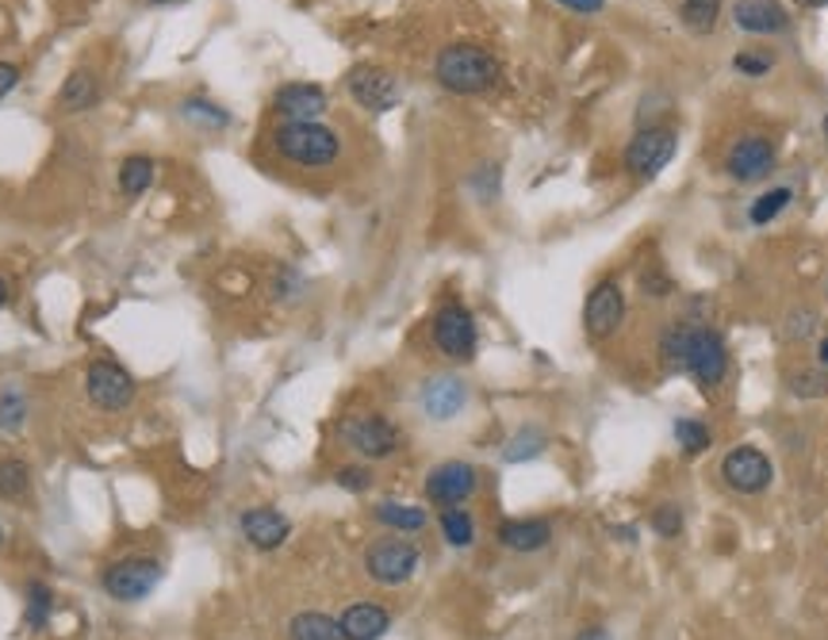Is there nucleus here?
I'll use <instances>...</instances> for the list:
<instances>
[{"instance_id": "obj_1", "label": "nucleus", "mask_w": 828, "mask_h": 640, "mask_svg": "<svg viewBox=\"0 0 828 640\" xmlns=\"http://www.w3.org/2000/svg\"><path fill=\"white\" fill-rule=\"evenodd\" d=\"M499 58L475 43H449L434 61V77L441 89L457 92V97H475V92L495 89L499 81Z\"/></svg>"}, {"instance_id": "obj_2", "label": "nucleus", "mask_w": 828, "mask_h": 640, "mask_svg": "<svg viewBox=\"0 0 828 640\" xmlns=\"http://www.w3.org/2000/svg\"><path fill=\"white\" fill-rule=\"evenodd\" d=\"M272 146H277L280 158L303 169L334 166L342 154V138L323 123H280L272 131Z\"/></svg>"}, {"instance_id": "obj_3", "label": "nucleus", "mask_w": 828, "mask_h": 640, "mask_svg": "<svg viewBox=\"0 0 828 640\" xmlns=\"http://www.w3.org/2000/svg\"><path fill=\"white\" fill-rule=\"evenodd\" d=\"M158 583H161V564L150 557H123L115 560V564H108L104 575H100V587H104V595L115 598V603H138V598L150 595Z\"/></svg>"}, {"instance_id": "obj_4", "label": "nucleus", "mask_w": 828, "mask_h": 640, "mask_svg": "<svg viewBox=\"0 0 828 640\" xmlns=\"http://www.w3.org/2000/svg\"><path fill=\"white\" fill-rule=\"evenodd\" d=\"M85 392H89L92 407L100 411H127L135 403V377L123 369L120 361H108V357H97V361L85 369Z\"/></svg>"}, {"instance_id": "obj_5", "label": "nucleus", "mask_w": 828, "mask_h": 640, "mask_svg": "<svg viewBox=\"0 0 828 640\" xmlns=\"http://www.w3.org/2000/svg\"><path fill=\"white\" fill-rule=\"evenodd\" d=\"M434 346L449 361H472L480 334H475V318L465 303H445L434 315Z\"/></svg>"}, {"instance_id": "obj_6", "label": "nucleus", "mask_w": 828, "mask_h": 640, "mask_svg": "<svg viewBox=\"0 0 828 640\" xmlns=\"http://www.w3.org/2000/svg\"><path fill=\"white\" fill-rule=\"evenodd\" d=\"M418 560L422 557L411 541H403V537H384V541L369 544V552H365V572L377 583H384V587H400V583H407L411 575L418 572Z\"/></svg>"}, {"instance_id": "obj_7", "label": "nucleus", "mask_w": 828, "mask_h": 640, "mask_svg": "<svg viewBox=\"0 0 828 640\" xmlns=\"http://www.w3.org/2000/svg\"><path fill=\"white\" fill-rule=\"evenodd\" d=\"M346 85H349V97H354L361 108H369V112H392V108L403 100L400 77L384 66H372V61L349 69Z\"/></svg>"}, {"instance_id": "obj_8", "label": "nucleus", "mask_w": 828, "mask_h": 640, "mask_svg": "<svg viewBox=\"0 0 828 640\" xmlns=\"http://www.w3.org/2000/svg\"><path fill=\"white\" fill-rule=\"evenodd\" d=\"M342 441L349 445L354 452H361V457L369 460H384L392 457L395 449H400V429H395L388 418L380 415H354L342 423Z\"/></svg>"}, {"instance_id": "obj_9", "label": "nucleus", "mask_w": 828, "mask_h": 640, "mask_svg": "<svg viewBox=\"0 0 828 640\" xmlns=\"http://www.w3.org/2000/svg\"><path fill=\"white\" fill-rule=\"evenodd\" d=\"M686 372H691L706 392H714V388L721 384L725 372H729V349H725L721 334L706 330V326H694L691 353H686Z\"/></svg>"}, {"instance_id": "obj_10", "label": "nucleus", "mask_w": 828, "mask_h": 640, "mask_svg": "<svg viewBox=\"0 0 828 640\" xmlns=\"http://www.w3.org/2000/svg\"><path fill=\"white\" fill-rule=\"evenodd\" d=\"M675 131L668 127H640L633 135L629 150H625V166H629L633 177H656L671 158H675Z\"/></svg>"}, {"instance_id": "obj_11", "label": "nucleus", "mask_w": 828, "mask_h": 640, "mask_svg": "<svg viewBox=\"0 0 828 640\" xmlns=\"http://www.w3.org/2000/svg\"><path fill=\"white\" fill-rule=\"evenodd\" d=\"M721 475L732 491H740V495H760V491L771 483V475H775V468H771V460L763 457L760 449L740 445V449H732L729 457L721 460Z\"/></svg>"}, {"instance_id": "obj_12", "label": "nucleus", "mask_w": 828, "mask_h": 640, "mask_svg": "<svg viewBox=\"0 0 828 640\" xmlns=\"http://www.w3.org/2000/svg\"><path fill=\"white\" fill-rule=\"evenodd\" d=\"M625 318V292L618 280H603L595 284V292L588 295V307H583V326H588L591 338H614Z\"/></svg>"}, {"instance_id": "obj_13", "label": "nucleus", "mask_w": 828, "mask_h": 640, "mask_svg": "<svg viewBox=\"0 0 828 640\" xmlns=\"http://www.w3.org/2000/svg\"><path fill=\"white\" fill-rule=\"evenodd\" d=\"M725 169H729L732 181L752 184L763 181V177L775 169V146L768 143L763 135H745L729 146V158H725Z\"/></svg>"}, {"instance_id": "obj_14", "label": "nucleus", "mask_w": 828, "mask_h": 640, "mask_svg": "<svg viewBox=\"0 0 828 640\" xmlns=\"http://www.w3.org/2000/svg\"><path fill=\"white\" fill-rule=\"evenodd\" d=\"M480 483V472L465 460H445L426 475V498L437 506H460Z\"/></svg>"}, {"instance_id": "obj_15", "label": "nucleus", "mask_w": 828, "mask_h": 640, "mask_svg": "<svg viewBox=\"0 0 828 640\" xmlns=\"http://www.w3.org/2000/svg\"><path fill=\"white\" fill-rule=\"evenodd\" d=\"M272 108L284 115V123H318V115L326 112V92L323 85L311 81L280 85L277 97H272Z\"/></svg>"}, {"instance_id": "obj_16", "label": "nucleus", "mask_w": 828, "mask_h": 640, "mask_svg": "<svg viewBox=\"0 0 828 640\" xmlns=\"http://www.w3.org/2000/svg\"><path fill=\"white\" fill-rule=\"evenodd\" d=\"M418 403H422V411H426V418H434V423H449V418H457L460 411H465L468 388L460 377H429L418 392Z\"/></svg>"}, {"instance_id": "obj_17", "label": "nucleus", "mask_w": 828, "mask_h": 640, "mask_svg": "<svg viewBox=\"0 0 828 640\" xmlns=\"http://www.w3.org/2000/svg\"><path fill=\"white\" fill-rule=\"evenodd\" d=\"M288 534H292V521L280 510H272V506H254V510L242 514V537H246L254 549L261 552L280 549V544L288 541Z\"/></svg>"}, {"instance_id": "obj_18", "label": "nucleus", "mask_w": 828, "mask_h": 640, "mask_svg": "<svg viewBox=\"0 0 828 640\" xmlns=\"http://www.w3.org/2000/svg\"><path fill=\"white\" fill-rule=\"evenodd\" d=\"M732 23L740 31H752V35H779L791 20H786L779 0H737L732 4Z\"/></svg>"}, {"instance_id": "obj_19", "label": "nucleus", "mask_w": 828, "mask_h": 640, "mask_svg": "<svg viewBox=\"0 0 828 640\" xmlns=\"http://www.w3.org/2000/svg\"><path fill=\"white\" fill-rule=\"evenodd\" d=\"M338 626H342V633H346V640H380L388 629H392V614L377 603H357L342 614Z\"/></svg>"}, {"instance_id": "obj_20", "label": "nucleus", "mask_w": 828, "mask_h": 640, "mask_svg": "<svg viewBox=\"0 0 828 640\" xmlns=\"http://www.w3.org/2000/svg\"><path fill=\"white\" fill-rule=\"evenodd\" d=\"M552 541V526L541 518H511L499 526V544L511 552H537Z\"/></svg>"}, {"instance_id": "obj_21", "label": "nucleus", "mask_w": 828, "mask_h": 640, "mask_svg": "<svg viewBox=\"0 0 828 640\" xmlns=\"http://www.w3.org/2000/svg\"><path fill=\"white\" fill-rule=\"evenodd\" d=\"M58 104L61 112H89V108H97L100 104L97 74H92V69H74V74L66 77V85H61Z\"/></svg>"}, {"instance_id": "obj_22", "label": "nucleus", "mask_w": 828, "mask_h": 640, "mask_svg": "<svg viewBox=\"0 0 828 640\" xmlns=\"http://www.w3.org/2000/svg\"><path fill=\"white\" fill-rule=\"evenodd\" d=\"M288 637L292 640H346L338 621L326 618V614H318V610L295 614V618L288 621Z\"/></svg>"}, {"instance_id": "obj_23", "label": "nucleus", "mask_w": 828, "mask_h": 640, "mask_svg": "<svg viewBox=\"0 0 828 640\" xmlns=\"http://www.w3.org/2000/svg\"><path fill=\"white\" fill-rule=\"evenodd\" d=\"M154 173H158L154 158H146V154H131V158L120 161V192L131 200L143 197V192L154 184Z\"/></svg>"}, {"instance_id": "obj_24", "label": "nucleus", "mask_w": 828, "mask_h": 640, "mask_svg": "<svg viewBox=\"0 0 828 640\" xmlns=\"http://www.w3.org/2000/svg\"><path fill=\"white\" fill-rule=\"evenodd\" d=\"M377 521L388 529H400V534H418V529H426V510L422 506H407V503H380L377 510Z\"/></svg>"}, {"instance_id": "obj_25", "label": "nucleus", "mask_w": 828, "mask_h": 640, "mask_svg": "<svg viewBox=\"0 0 828 640\" xmlns=\"http://www.w3.org/2000/svg\"><path fill=\"white\" fill-rule=\"evenodd\" d=\"M679 15L694 35H709L721 20V0H679Z\"/></svg>"}, {"instance_id": "obj_26", "label": "nucleus", "mask_w": 828, "mask_h": 640, "mask_svg": "<svg viewBox=\"0 0 828 640\" xmlns=\"http://www.w3.org/2000/svg\"><path fill=\"white\" fill-rule=\"evenodd\" d=\"M691 334H694V326H686V323L668 326V334L660 338V353H663V361H668V369L686 372V353H691Z\"/></svg>"}, {"instance_id": "obj_27", "label": "nucleus", "mask_w": 828, "mask_h": 640, "mask_svg": "<svg viewBox=\"0 0 828 640\" xmlns=\"http://www.w3.org/2000/svg\"><path fill=\"white\" fill-rule=\"evenodd\" d=\"M441 534L445 541L452 544V549H465V544L475 541V521L468 510H460V506H445L441 510Z\"/></svg>"}, {"instance_id": "obj_28", "label": "nucleus", "mask_w": 828, "mask_h": 640, "mask_svg": "<svg viewBox=\"0 0 828 640\" xmlns=\"http://www.w3.org/2000/svg\"><path fill=\"white\" fill-rule=\"evenodd\" d=\"M51 606H54L51 587L46 583H27V614H23V621H27L31 633H38L51 621Z\"/></svg>"}, {"instance_id": "obj_29", "label": "nucleus", "mask_w": 828, "mask_h": 640, "mask_svg": "<svg viewBox=\"0 0 828 640\" xmlns=\"http://www.w3.org/2000/svg\"><path fill=\"white\" fill-rule=\"evenodd\" d=\"M181 115L189 123H197V127H204V131H223L226 123H231V115H226L219 104H211V100H184Z\"/></svg>"}, {"instance_id": "obj_30", "label": "nucleus", "mask_w": 828, "mask_h": 640, "mask_svg": "<svg viewBox=\"0 0 828 640\" xmlns=\"http://www.w3.org/2000/svg\"><path fill=\"white\" fill-rule=\"evenodd\" d=\"M31 491V468L23 460H0V498H23Z\"/></svg>"}, {"instance_id": "obj_31", "label": "nucleus", "mask_w": 828, "mask_h": 640, "mask_svg": "<svg viewBox=\"0 0 828 640\" xmlns=\"http://www.w3.org/2000/svg\"><path fill=\"white\" fill-rule=\"evenodd\" d=\"M541 449H545V434L537 426H526V429H518V434L511 437V445L503 449V457L511 460V464H522V460H534Z\"/></svg>"}, {"instance_id": "obj_32", "label": "nucleus", "mask_w": 828, "mask_h": 640, "mask_svg": "<svg viewBox=\"0 0 828 640\" xmlns=\"http://www.w3.org/2000/svg\"><path fill=\"white\" fill-rule=\"evenodd\" d=\"M23 418H27V400H23L15 388H4V392H0V429L12 434V429L23 426Z\"/></svg>"}, {"instance_id": "obj_33", "label": "nucleus", "mask_w": 828, "mask_h": 640, "mask_svg": "<svg viewBox=\"0 0 828 640\" xmlns=\"http://www.w3.org/2000/svg\"><path fill=\"white\" fill-rule=\"evenodd\" d=\"M786 204H791V189H771V192H763V197L756 200V204H752V212H748V215H752V223H756V226H768L771 218H775L779 212H783Z\"/></svg>"}, {"instance_id": "obj_34", "label": "nucleus", "mask_w": 828, "mask_h": 640, "mask_svg": "<svg viewBox=\"0 0 828 640\" xmlns=\"http://www.w3.org/2000/svg\"><path fill=\"white\" fill-rule=\"evenodd\" d=\"M675 441L683 445V452H702L709 449V429L698 423V418H679L675 423Z\"/></svg>"}, {"instance_id": "obj_35", "label": "nucleus", "mask_w": 828, "mask_h": 640, "mask_svg": "<svg viewBox=\"0 0 828 640\" xmlns=\"http://www.w3.org/2000/svg\"><path fill=\"white\" fill-rule=\"evenodd\" d=\"M652 529L660 537H679V529H683V514H679L675 503H660L652 514Z\"/></svg>"}, {"instance_id": "obj_36", "label": "nucleus", "mask_w": 828, "mask_h": 640, "mask_svg": "<svg viewBox=\"0 0 828 640\" xmlns=\"http://www.w3.org/2000/svg\"><path fill=\"white\" fill-rule=\"evenodd\" d=\"M334 480H338V487L354 491V495H361V491L372 487V472H369V468H342Z\"/></svg>"}, {"instance_id": "obj_37", "label": "nucleus", "mask_w": 828, "mask_h": 640, "mask_svg": "<svg viewBox=\"0 0 828 640\" xmlns=\"http://www.w3.org/2000/svg\"><path fill=\"white\" fill-rule=\"evenodd\" d=\"M732 66H737L740 74H748V77H763L771 69V58H763V54H737Z\"/></svg>"}, {"instance_id": "obj_38", "label": "nucleus", "mask_w": 828, "mask_h": 640, "mask_svg": "<svg viewBox=\"0 0 828 640\" xmlns=\"http://www.w3.org/2000/svg\"><path fill=\"white\" fill-rule=\"evenodd\" d=\"M640 288H645V295H656V300H660V295H668L671 292V280L668 277H663V272H645V277H640Z\"/></svg>"}, {"instance_id": "obj_39", "label": "nucleus", "mask_w": 828, "mask_h": 640, "mask_svg": "<svg viewBox=\"0 0 828 640\" xmlns=\"http://www.w3.org/2000/svg\"><path fill=\"white\" fill-rule=\"evenodd\" d=\"M794 392H798V395H821L825 392V380L821 377H809V372H806V377H794Z\"/></svg>"}, {"instance_id": "obj_40", "label": "nucleus", "mask_w": 828, "mask_h": 640, "mask_svg": "<svg viewBox=\"0 0 828 640\" xmlns=\"http://www.w3.org/2000/svg\"><path fill=\"white\" fill-rule=\"evenodd\" d=\"M557 4L572 8V12H580V15H598L606 8V0H557Z\"/></svg>"}, {"instance_id": "obj_41", "label": "nucleus", "mask_w": 828, "mask_h": 640, "mask_svg": "<svg viewBox=\"0 0 828 640\" xmlns=\"http://www.w3.org/2000/svg\"><path fill=\"white\" fill-rule=\"evenodd\" d=\"M15 85H20V69H15L12 61H0V97H8Z\"/></svg>"}, {"instance_id": "obj_42", "label": "nucleus", "mask_w": 828, "mask_h": 640, "mask_svg": "<svg viewBox=\"0 0 828 640\" xmlns=\"http://www.w3.org/2000/svg\"><path fill=\"white\" fill-rule=\"evenodd\" d=\"M575 640H611V637H606V629L591 626V629H583V633H580V637H575Z\"/></svg>"}, {"instance_id": "obj_43", "label": "nucleus", "mask_w": 828, "mask_h": 640, "mask_svg": "<svg viewBox=\"0 0 828 640\" xmlns=\"http://www.w3.org/2000/svg\"><path fill=\"white\" fill-rule=\"evenodd\" d=\"M798 4H802V8H825L828 0H798Z\"/></svg>"}, {"instance_id": "obj_44", "label": "nucleus", "mask_w": 828, "mask_h": 640, "mask_svg": "<svg viewBox=\"0 0 828 640\" xmlns=\"http://www.w3.org/2000/svg\"><path fill=\"white\" fill-rule=\"evenodd\" d=\"M4 303H8V284L0 280V307H4Z\"/></svg>"}, {"instance_id": "obj_45", "label": "nucleus", "mask_w": 828, "mask_h": 640, "mask_svg": "<svg viewBox=\"0 0 828 640\" xmlns=\"http://www.w3.org/2000/svg\"><path fill=\"white\" fill-rule=\"evenodd\" d=\"M817 357H821V364H828V338L821 341V353H817Z\"/></svg>"}, {"instance_id": "obj_46", "label": "nucleus", "mask_w": 828, "mask_h": 640, "mask_svg": "<svg viewBox=\"0 0 828 640\" xmlns=\"http://www.w3.org/2000/svg\"><path fill=\"white\" fill-rule=\"evenodd\" d=\"M146 4H181V0H146Z\"/></svg>"}, {"instance_id": "obj_47", "label": "nucleus", "mask_w": 828, "mask_h": 640, "mask_svg": "<svg viewBox=\"0 0 828 640\" xmlns=\"http://www.w3.org/2000/svg\"><path fill=\"white\" fill-rule=\"evenodd\" d=\"M0 544H4V529H0Z\"/></svg>"}, {"instance_id": "obj_48", "label": "nucleus", "mask_w": 828, "mask_h": 640, "mask_svg": "<svg viewBox=\"0 0 828 640\" xmlns=\"http://www.w3.org/2000/svg\"><path fill=\"white\" fill-rule=\"evenodd\" d=\"M825 135H828V120H825Z\"/></svg>"}]
</instances>
